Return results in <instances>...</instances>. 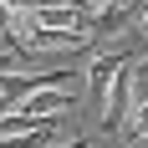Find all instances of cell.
<instances>
[{
  "mask_svg": "<svg viewBox=\"0 0 148 148\" xmlns=\"http://www.w3.org/2000/svg\"><path fill=\"white\" fill-rule=\"evenodd\" d=\"M77 46H92V31H41V26H31V15H26V36H21V51H77Z\"/></svg>",
  "mask_w": 148,
  "mask_h": 148,
  "instance_id": "cell-2",
  "label": "cell"
},
{
  "mask_svg": "<svg viewBox=\"0 0 148 148\" xmlns=\"http://www.w3.org/2000/svg\"><path fill=\"white\" fill-rule=\"evenodd\" d=\"M133 66L128 51H102V56H92L87 66V92H92V107H97V118H107V107H112V92H118V77Z\"/></svg>",
  "mask_w": 148,
  "mask_h": 148,
  "instance_id": "cell-1",
  "label": "cell"
},
{
  "mask_svg": "<svg viewBox=\"0 0 148 148\" xmlns=\"http://www.w3.org/2000/svg\"><path fill=\"white\" fill-rule=\"evenodd\" d=\"M133 92L148 102V56H138V61H133Z\"/></svg>",
  "mask_w": 148,
  "mask_h": 148,
  "instance_id": "cell-4",
  "label": "cell"
},
{
  "mask_svg": "<svg viewBox=\"0 0 148 148\" xmlns=\"http://www.w3.org/2000/svg\"><path fill=\"white\" fill-rule=\"evenodd\" d=\"M123 133H138V138H148V102H138L133 107V118H128V128Z\"/></svg>",
  "mask_w": 148,
  "mask_h": 148,
  "instance_id": "cell-3",
  "label": "cell"
},
{
  "mask_svg": "<svg viewBox=\"0 0 148 148\" xmlns=\"http://www.w3.org/2000/svg\"><path fill=\"white\" fill-rule=\"evenodd\" d=\"M56 148H92V138H72V143H56Z\"/></svg>",
  "mask_w": 148,
  "mask_h": 148,
  "instance_id": "cell-6",
  "label": "cell"
},
{
  "mask_svg": "<svg viewBox=\"0 0 148 148\" xmlns=\"http://www.w3.org/2000/svg\"><path fill=\"white\" fill-rule=\"evenodd\" d=\"M138 31L148 36V0H143V10H138Z\"/></svg>",
  "mask_w": 148,
  "mask_h": 148,
  "instance_id": "cell-5",
  "label": "cell"
}]
</instances>
